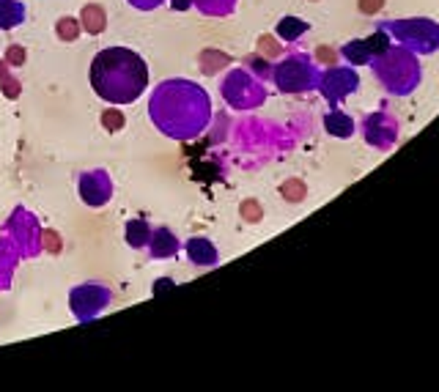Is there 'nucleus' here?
I'll return each instance as SVG.
<instances>
[{
  "label": "nucleus",
  "mask_w": 439,
  "mask_h": 392,
  "mask_svg": "<svg viewBox=\"0 0 439 392\" xmlns=\"http://www.w3.org/2000/svg\"><path fill=\"white\" fill-rule=\"evenodd\" d=\"M376 77L393 91V94H409V88L420 80V69L418 63L412 61L409 52L404 50H387L382 52V58L376 61Z\"/></svg>",
  "instance_id": "nucleus-3"
},
{
  "label": "nucleus",
  "mask_w": 439,
  "mask_h": 392,
  "mask_svg": "<svg viewBox=\"0 0 439 392\" xmlns=\"http://www.w3.org/2000/svg\"><path fill=\"white\" fill-rule=\"evenodd\" d=\"M124 124H127V118H124L121 110H105V113H102V127H105L110 135H113V132H121Z\"/></svg>",
  "instance_id": "nucleus-22"
},
{
  "label": "nucleus",
  "mask_w": 439,
  "mask_h": 392,
  "mask_svg": "<svg viewBox=\"0 0 439 392\" xmlns=\"http://www.w3.org/2000/svg\"><path fill=\"white\" fill-rule=\"evenodd\" d=\"M239 214H242V219H244V222H261L264 208H261V203H258V200H242Z\"/></svg>",
  "instance_id": "nucleus-23"
},
{
  "label": "nucleus",
  "mask_w": 439,
  "mask_h": 392,
  "mask_svg": "<svg viewBox=\"0 0 439 392\" xmlns=\"http://www.w3.org/2000/svg\"><path fill=\"white\" fill-rule=\"evenodd\" d=\"M168 3H171L173 11H187V8L193 6V0H168Z\"/></svg>",
  "instance_id": "nucleus-32"
},
{
  "label": "nucleus",
  "mask_w": 439,
  "mask_h": 392,
  "mask_svg": "<svg viewBox=\"0 0 439 392\" xmlns=\"http://www.w3.org/2000/svg\"><path fill=\"white\" fill-rule=\"evenodd\" d=\"M272 77H275V83H277V88L283 94H305L313 85H319V74L313 72V66H310V61L305 55H288V58H283L275 66Z\"/></svg>",
  "instance_id": "nucleus-4"
},
{
  "label": "nucleus",
  "mask_w": 439,
  "mask_h": 392,
  "mask_svg": "<svg viewBox=\"0 0 439 392\" xmlns=\"http://www.w3.org/2000/svg\"><path fill=\"white\" fill-rule=\"evenodd\" d=\"M173 285H176V283H173L171 277H162V280H157V283H154V296H160V294H165V291H171Z\"/></svg>",
  "instance_id": "nucleus-28"
},
{
  "label": "nucleus",
  "mask_w": 439,
  "mask_h": 392,
  "mask_svg": "<svg viewBox=\"0 0 439 392\" xmlns=\"http://www.w3.org/2000/svg\"><path fill=\"white\" fill-rule=\"evenodd\" d=\"M77 195L85 206L91 208H102L110 203L113 197V182L107 176V171L94 168V171H83L77 176Z\"/></svg>",
  "instance_id": "nucleus-8"
},
{
  "label": "nucleus",
  "mask_w": 439,
  "mask_h": 392,
  "mask_svg": "<svg viewBox=\"0 0 439 392\" xmlns=\"http://www.w3.org/2000/svg\"><path fill=\"white\" fill-rule=\"evenodd\" d=\"M124 236H127V244L132 250H143L151 241V225L146 219H129L124 228Z\"/></svg>",
  "instance_id": "nucleus-14"
},
{
  "label": "nucleus",
  "mask_w": 439,
  "mask_h": 392,
  "mask_svg": "<svg viewBox=\"0 0 439 392\" xmlns=\"http://www.w3.org/2000/svg\"><path fill=\"white\" fill-rule=\"evenodd\" d=\"M324 127H327V132L335 135V138H349V135L354 132V121H352L346 113H338V110L324 118Z\"/></svg>",
  "instance_id": "nucleus-17"
},
{
  "label": "nucleus",
  "mask_w": 439,
  "mask_h": 392,
  "mask_svg": "<svg viewBox=\"0 0 439 392\" xmlns=\"http://www.w3.org/2000/svg\"><path fill=\"white\" fill-rule=\"evenodd\" d=\"M220 91H222V99H225L231 107H236V110L258 107V105L266 99L264 85H261L258 80H253L244 69H233V72L222 80Z\"/></svg>",
  "instance_id": "nucleus-6"
},
{
  "label": "nucleus",
  "mask_w": 439,
  "mask_h": 392,
  "mask_svg": "<svg viewBox=\"0 0 439 392\" xmlns=\"http://www.w3.org/2000/svg\"><path fill=\"white\" fill-rule=\"evenodd\" d=\"M44 239L50 241V244H47V250H52V252H61V236L55 239V236H52V233L47 230V233H44Z\"/></svg>",
  "instance_id": "nucleus-31"
},
{
  "label": "nucleus",
  "mask_w": 439,
  "mask_h": 392,
  "mask_svg": "<svg viewBox=\"0 0 439 392\" xmlns=\"http://www.w3.org/2000/svg\"><path fill=\"white\" fill-rule=\"evenodd\" d=\"M110 302H113V291L105 283H83V285L72 288V294H69L72 316L80 324L94 321L99 313H105L110 307Z\"/></svg>",
  "instance_id": "nucleus-5"
},
{
  "label": "nucleus",
  "mask_w": 439,
  "mask_h": 392,
  "mask_svg": "<svg viewBox=\"0 0 439 392\" xmlns=\"http://www.w3.org/2000/svg\"><path fill=\"white\" fill-rule=\"evenodd\" d=\"M280 195L286 197L288 203H299V200H305V195H308V187H305L302 179H288V182L280 187Z\"/></svg>",
  "instance_id": "nucleus-21"
},
{
  "label": "nucleus",
  "mask_w": 439,
  "mask_h": 392,
  "mask_svg": "<svg viewBox=\"0 0 439 392\" xmlns=\"http://www.w3.org/2000/svg\"><path fill=\"white\" fill-rule=\"evenodd\" d=\"M258 44H261V50H264L266 55H275V52H280V47H275V41H272L269 36H264V39H261Z\"/></svg>",
  "instance_id": "nucleus-30"
},
{
  "label": "nucleus",
  "mask_w": 439,
  "mask_h": 392,
  "mask_svg": "<svg viewBox=\"0 0 439 392\" xmlns=\"http://www.w3.org/2000/svg\"><path fill=\"white\" fill-rule=\"evenodd\" d=\"M149 116L162 135L173 140H193L209 127L212 102L198 83L173 77L154 88L149 99Z\"/></svg>",
  "instance_id": "nucleus-1"
},
{
  "label": "nucleus",
  "mask_w": 439,
  "mask_h": 392,
  "mask_svg": "<svg viewBox=\"0 0 439 392\" xmlns=\"http://www.w3.org/2000/svg\"><path fill=\"white\" fill-rule=\"evenodd\" d=\"M316 58H319L321 63H335V52H332L330 47H319V50H316Z\"/></svg>",
  "instance_id": "nucleus-29"
},
{
  "label": "nucleus",
  "mask_w": 439,
  "mask_h": 392,
  "mask_svg": "<svg viewBox=\"0 0 439 392\" xmlns=\"http://www.w3.org/2000/svg\"><path fill=\"white\" fill-rule=\"evenodd\" d=\"M365 44H368L371 55H382V52H387V50H390V39H387V33H385V30L374 33L371 39H365Z\"/></svg>",
  "instance_id": "nucleus-24"
},
{
  "label": "nucleus",
  "mask_w": 439,
  "mask_h": 392,
  "mask_svg": "<svg viewBox=\"0 0 439 392\" xmlns=\"http://www.w3.org/2000/svg\"><path fill=\"white\" fill-rule=\"evenodd\" d=\"M91 88L110 105H132L146 94L149 66L129 47H107L94 55L88 72Z\"/></svg>",
  "instance_id": "nucleus-2"
},
{
  "label": "nucleus",
  "mask_w": 439,
  "mask_h": 392,
  "mask_svg": "<svg viewBox=\"0 0 439 392\" xmlns=\"http://www.w3.org/2000/svg\"><path fill=\"white\" fill-rule=\"evenodd\" d=\"M193 6L206 17H228L236 8V0H193Z\"/></svg>",
  "instance_id": "nucleus-18"
},
{
  "label": "nucleus",
  "mask_w": 439,
  "mask_h": 392,
  "mask_svg": "<svg viewBox=\"0 0 439 392\" xmlns=\"http://www.w3.org/2000/svg\"><path fill=\"white\" fill-rule=\"evenodd\" d=\"M365 138H368L371 146L390 149V146L396 143V124H393L387 116L376 113V116H371V118L365 121Z\"/></svg>",
  "instance_id": "nucleus-11"
},
{
  "label": "nucleus",
  "mask_w": 439,
  "mask_h": 392,
  "mask_svg": "<svg viewBox=\"0 0 439 392\" xmlns=\"http://www.w3.org/2000/svg\"><path fill=\"white\" fill-rule=\"evenodd\" d=\"M80 25H83V30H85L88 36H99V33L107 28V14H105V8H102L99 3L83 6V11H80Z\"/></svg>",
  "instance_id": "nucleus-13"
},
{
  "label": "nucleus",
  "mask_w": 439,
  "mask_h": 392,
  "mask_svg": "<svg viewBox=\"0 0 439 392\" xmlns=\"http://www.w3.org/2000/svg\"><path fill=\"white\" fill-rule=\"evenodd\" d=\"M80 30H83V25H80V19H74V17H61V19L55 22V33H58L61 41H74V39L80 36Z\"/></svg>",
  "instance_id": "nucleus-19"
},
{
  "label": "nucleus",
  "mask_w": 439,
  "mask_h": 392,
  "mask_svg": "<svg viewBox=\"0 0 439 392\" xmlns=\"http://www.w3.org/2000/svg\"><path fill=\"white\" fill-rule=\"evenodd\" d=\"M184 250H187V258H190V263H193V266H198V269L217 266L220 252H217V247H215V241H212V239L193 236V239L184 244Z\"/></svg>",
  "instance_id": "nucleus-10"
},
{
  "label": "nucleus",
  "mask_w": 439,
  "mask_h": 392,
  "mask_svg": "<svg viewBox=\"0 0 439 392\" xmlns=\"http://www.w3.org/2000/svg\"><path fill=\"white\" fill-rule=\"evenodd\" d=\"M308 22L305 19H299V17H283L280 22H277V36L283 39V41H297L299 36H305L308 33Z\"/></svg>",
  "instance_id": "nucleus-16"
},
{
  "label": "nucleus",
  "mask_w": 439,
  "mask_h": 392,
  "mask_svg": "<svg viewBox=\"0 0 439 392\" xmlns=\"http://www.w3.org/2000/svg\"><path fill=\"white\" fill-rule=\"evenodd\" d=\"M393 33L418 52H434L439 47V28L431 19H407V22H390Z\"/></svg>",
  "instance_id": "nucleus-7"
},
{
  "label": "nucleus",
  "mask_w": 439,
  "mask_h": 392,
  "mask_svg": "<svg viewBox=\"0 0 439 392\" xmlns=\"http://www.w3.org/2000/svg\"><path fill=\"white\" fill-rule=\"evenodd\" d=\"M8 66H22L25 63V50L19 47V44H8V50H6V58H3Z\"/></svg>",
  "instance_id": "nucleus-25"
},
{
  "label": "nucleus",
  "mask_w": 439,
  "mask_h": 392,
  "mask_svg": "<svg viewBox=\"0 0 439 392\" xmlns=\"http://www.w3.org/2000/svg\"><path fill=\"white\" fill-rule=\"evenodd\" d=\"M165 0H129V6H135L138 11H154L157 6H162Z\"/></svg>",
  "instance_id": "nucleus-27"
},
{
  "label": "nucleus",
  "mask_w": 439,
  "mask_h": 392,
  "mask_svg": "<svg viewBox=\"0 0 439 392\" xmlns=\"http://www.w3.org/2000/svg\"><path fill=\"white\" fill-rule=\"evenodd\" d=\"M25 22V6L22 0H0V30L19 28Z\"/></svg>",
  "instance_id": "nucleus-15"
},
{
  "label": "nucleus",
  "mask_w": 439,
  "mask_h": 392,
  "mask_svg": "<svg viewBox=\"0 0 439 392\" xmlns=\"http://www.w3.org/2000/svg\"><path fill=\"white\" fill-rule=\"evenodd\" d=\"M179 239H176V233L173 230H168V228H157V230H151V241H149V252H151V258H173L176 252H179Z\"/></svg>",
  "instance_id": "nucleus-12"
},
{
  "label": "nucleus",
  "mask_w": 439,
  "mask_h": 392,
  "mask_svg": "<svg viewBox=\"0 0 439 392\" xmlns=\"http://www.w3.org/2000/svg\"><path fill=\"white\" fill-rule=\"evenodd\" d=\"M343 58L352 61L354 66H360V63H368V61H371V50H368L365 41H349V44L343 47Z\"/></svg>",
  "instance_id": "nucleus-20"
},
{
  "label": "nucleus",
  "mask_w": 439,
  "mask_h": 392,
  "mask_svg": "<svg viewBox=\"0 0 439 392\" xmlns=\"http://www.w3.org/2000/svg\"><path fill=\"white\" fill-rule=\"evenodd\" d=\"M319 88L332 105H338L357 88V74L352 69H330L324 77H319Z\"/></svg>",
  "instance_id": "nucleus-9"
},
{
  "label": "nucleus",
  "mask_w": 439,
  "mask_h": 392,
  "mask_svg": "<svg viewBox=\"0 0 439 392\" xmlns=\"http://www.w3.org/2000/svg\"><path fill=\"white\" fill-rule=\"evenodd\" d=\"M385 8V0H360V11L363 14H379Z\"/></svg>",
  "instance_id": "nucleus-26"
}]
</instances>
